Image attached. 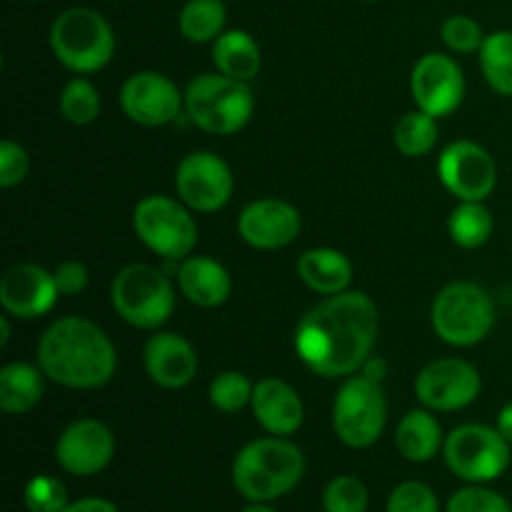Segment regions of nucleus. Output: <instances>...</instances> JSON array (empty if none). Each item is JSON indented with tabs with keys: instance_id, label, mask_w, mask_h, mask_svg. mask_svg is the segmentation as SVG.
<instances>
[{
	"instance_id": "obj_1",
	"label": "nucleus",
	"mask_w": 512,
	"mask_h": 512,
	"mask_svg": "<svg viewBox=\"0 0 512 512\" xmlns=\"http://www.w3.org/2000/svg\"><path fill=\"white\" fill-rule=\"evenodd\" d=\"M378 308L365 293H338L315 305L295 330V350L323 378L353 375L368 363L378 338Z\"/></svg>"
},
{
	"instance_id": "obj_2",
	"label": "nucleus",
	"mask_w": 512,
	"mask_h": 512,
	"mask_svg": "<svg viewBox=\"0 0 512 512\" xmlns=\"http://www.w3.org/2000/svg\"><path fill=\"white\" fill-rule=\"evenodd\" d=\"M43 373L75 390L100 388L115 375V348L108 335L88 318L68 315L50 325L38 345Z\"/></svg>"
},
{
	"instance_id": "obj_3",
	"label": "nucleus",
	"mask_w": 512,
	"mask_h": 512,
	"mask_svg": "<svg viewBox=\"0 0 512 512\" xmlns=\"http://www.w3.org/2000/svg\"><path fill=\"white\" fill-rule=\"evenodd\" d=\"M305 475V458L290 440L260 438L245 445L233 463V485L250 503L288 495Z\"/></svg>"
},
{
	"instance_id": "obj_4",
	"label": "nucleus",
	"mask_w": 512,
	"mask_h": 512,
	"mask_svg": "<svg viewBox=\"0 0 512 512\" xmlns=\"http://www.w3.org/2000/svg\"><path fill=\"white\" fill-rule=\"evenodd\" d=\"M255 98L245 80L223 73L198 75L185 90L188 118L210 135H233L248 125Z\"/></svg>"
},
{
	"instance_id": "obj_5",
	"label": "nucleus",
	"mask_w": 512,
	"mask_h": 512,
	"mask_svg": "<svg viewBox=\"0 0 512 512\" xmlns=\"http://www.w3.org/2000/svg\"><path fill=\"white\" fill-rule=\"evenodd\" d=\"M50 48L65 68L75 73H95L113 58L115 35L98 10L75 5L53 20Z\"/></svg>"
},
{
	"instance_id": "obj_6",
	"label": "nucleus",
	"mask_w": 512,
	"mask_h": 512,
	"mask_svg": "<svg viewBox=\"0 0 512 512\" xmlns=\"http://www.w3.org/2000/svg\"><path fill=\"white\" fill-rule=\"evenodd\" d=\"M110 300L125 323L155 330L170 320L175 310V290L163 270L135 263L120 270L110 285Z\"/></svg>"
},
{
	"instance_id": "obj_7",
	"label": "nucleus",
	"mask_w": 512,
	"mask_h": 512,
	"mask_svg": "<svg viewBox=\"0 0 512 512\" xmlns=\"http://www.w3.org/2000/svg\"><path fill=\"white\" fill-rule=\"evenodd\" d=\"M430 320L440 340L468 348L490 335L495 325V303L480 285L453 283L438 293Z\"/></svg>"
},
{
	"instance_id": "obj_8",
	"label": "nucleus",
	"mask_w": 512,
	"mask_h": 512,
	"mask_svg": "<svg viewBox=\"0 0 512 512\" xmlns=\"http://www.w3.org/2000/svg\"><path fill=\"white\" fill-rule=\"evenodd\" d=\"M388 420V405L380 390L365 375L345 380L333 403V428L348 448L363 450L378 443Z\"/></svg>"
},
{
	"instance_id": "obj_9",
	"label": "nucleus",
	"mask_w": 512,
	"mask_h": 512,
	"mask_svg": "<svg viewBox=\"0 0 512 512\" xmlns=\"http://www.w3.org/2000/svg\"><path fill=\"white\" fill-rule=\"evenodd\" d=\"M135 235L153 253L168 260L188 258L198 243V225L193 215L173 198L148 195L133 210Z\"/></svg>"
},
{
	"instance_id": "obj_10",
	"label": "nucleus",
	"mask_w": 512,
	"mask_h": 512,
	"mask_svg": "<svg viewBox=\"0 0 512 512\" xmlns=\"http://www.w3.org/2000/svg\"><path fill=\"white\" fill-rule=\"evenodd\" d=\"M445 463L465 483H490L510 465V443L500 430L485 425H460L443 443Z\"/></svg>"
},
{
	"instance_id": "obj_11",
	"label": "nucleus",
	"mask_w": 512,
	"mask_h": 512,
	"mask_svg": "<svg viewBox=\"0 0 512 512\" xmlns=\"http://www.w3.org/2000/svg\"><path fill=\"white\" fill-rule=\"evenodd\" d=\"M180 200L198 213H215L233 195V173L228 163L208 150H195L180 160L175 170Z\"/></svg>"
},
{
	"instance_id": "obj_12",
	"label": "nucleus",
	"mask_w": 512,
	"mask_h": 512,
	"mask_svg": "<svg viewBox=\"0 0 512 512\" xmlns=\"http://www.w3.org/2000/svg\"><path fill=\"white\" fill-rule=\"evenodd\" d=\"M438 175L455 198L478 200V203H483L498 183L493 155L483 145L470 140H458L440 153Z\"/></svg>"
},
{
	"instance_id": "obj_13",
	"label": "nucleus",
	"mask_w": 512,
	"mask_h": 512,
	"mask_svg": "<svg viewBox=\"0 0 512 512\" xmlns=\"http://www.w3.org/2000/svg\"><path fill=\"white\" fill-rule=\"evenodd\" d=\"M415 395L430 410H463L480 395V373L460 358L435 360L415 378Z\"/></svg>"
},
{
	"instance_id": "obj_14",
	"label": "nucleus",
	"mask_w": 512,
	"mask_h": 512,
	"mask_svg": "<svg viewBox=\"0 0 512 512\" xmlns=\"http://www.w3.org/2000/svg\"><path fill=\"white\" fill-rule=\"evenodd\" d=\"M180 105H185V95L175 88V83L165 75L143 70L125 80L120 90V108L133 123L145 128H160L173 123L180 115Z\"/></svg>"
},
{
	"instance_id": "obj_15",
	"label": "nucleus",
	"mask_w": 512,
	"mask_h": 512,
	"mask_svg": "<svg viewBox=\"0 0 512 512\" xmlns=\"http://www.w3.org/2000/svg\"><path fill=\"white\" fill-rule=\"evenodd\" d=\"M410 90L420 110L433 118L450 115L465 95V78L460 65L450 55L428 53L415 63Z\"/></svg>"
},
{
	"instance_id": "obj_16",
	"label": "nucleus",
	"mask_w": 512,
	"mask_h": 512,
	"mask_svg": "<svg viewBox=\"0 0 512 512\" xmlns=\"http://www.w3.org/2000/svg\"><path fill=\"white\" fill-rule=\"evenodd\" d=\"M115 455V438L100 420L85 418L68 425L55 445V458L60 468L78 478L98 475L110 465Z\"/></svg>"
},
{
	"instance_id": "obj_17",
	"label": "nucleus",
	"mask_w": 512,
	"mask_h": 512,
	"mask_svg": "<svg viewBox=\"0 0 512 512\" xmlns=\"http://www.w3.org/2000/svg\"><path fill=\"white\" fill-rule=\"evenodd\" d=\"M60 290L55 275L33 263H20L5 270L0 278V303L15 318H40L58 300Z\"/></svg>"
},
{
	"instance_id": "obj_18",
	"label": "nucleus",
	"mask_w": 512,
	"mask_h": 512,
	"mask_svg": "<svg viewBox=\"0 0 512 512\" xmlns=\"http://www.w3.org/2000/svg\"><path fill=\"white\" fill-rule=\"evenodd\" d=\"M238 233L258 250H278L300 233V213L285 200L263 198L250 203L238 218Z\"/></svg>"
},
{
	"instance_id": "obj_19",
	"label": "nucleus",
	"mask_w": 512,
	"mask_h": 512,
	"mask_svg": "<svg viewBox=\"0 0 512 512\" xmlns=\"http://www.w3.org/2000/svg\"><path fill=\"white\" fill-rule=\"evenodd\" d=\"M143 363L150 380L160 388H185L198 373V355L193 345L178 333H158L145 343Z\"/></svg>"
},
{
	"instance_id": "obj_20",
	"label": "nucleus",
	"mask_w": 512,
	"mask_h": 512,
	"mask_svg": "<svg viewBox=\"0 0 512 512\" xmlns=\"http://www.w3.org/2000/svg\"><path fill=\"white\" fill-rule=\"evenodd\" d=\"M253 415L270 435H293L303 425L305 408L300 395L285 380L265 378L253 388Z\"/></svg>"
},
{
	"instance_id": "obj_21",
	"label": "nucleus",
	"mask_w": 512,
	"mask_h": 512,
	"mask_svg": "<svg viewBox=\"0 0 512 512\" xmlns=\"http://www.w3.org/2000/svg\"><path fill=\"white\" fill-rule=\"evenodd\" d=\"M178 283L185 298L200 308L223 305L228 300L230 288H233L228 270L218 260L203 258V255L183 260L178 270Z\"/></svg>"
},
{
	"instance_id": "obj_22",
	"label": "nucleus",
	"mask_w": 512,
	"mask_h": 512,
	"mask_svg": "<svg viewBox=\"0 0 512 512\" xmlns=\"http://www.w3.org/2000/svg\"><path fill=\"white\" fill-rule=\"evenodd\" d=\"M298 275L315 293L338 295L348 290L350 280H353V265L340 250L313 248L300 255Z\"/></svg>"
},
{
	"instance_id": "obj_23",
	"label": "nucleus",
	"mask_w": 512,
	"mask_h": 512,
	"mask_svg": "<svg viewBox=\"0 0 512 512\" xmlns=\"http://www.w3.org/2000/svg\"><path fill=\"white\" fill-rule=\"evenodd\" d=\"M213 63L223 75L248 83L258 75L263 63L260 45L245 30H225L218 40H213Z\"/></svg>"
},
{
	"instance_id": "obj_24",
	"label": "nucleus",
	"mask_w": 512,
	"mask_h": 512,
	"mask_svg": "<svg viewBox=\"0 0 512 512\" xmlns=\"http://www.w3.org/2000/svg\"><path fill=\"white\" fill-rule=\"evenodd\" d=\"M395 445H398L400 455L410 463H428L438 455L440 445H443V430H440V423L430 413L410 410L400 420Z\"/></svg>"
},
{
	"instance_id": "obj_25",
	"label": "nucleus",
	"mask_w": 512,
	"mask_h": 512,
	"mask_svg": "<svg viewBox=\"0 0 512 512\" xmlns=\"http://www.w3.org/2000/svg\"><path fill=\"white\" fill-rule=\"evenodd\" d=\"M43 398V378L28 363H10L0 370V408L10 415L33 410Z\"/></svg>"
},
{
	"instance_id": "obj_26",
	"label": "nucleus",
	"mask_w": 512,
	"mask_h": 512,
	"mask_svg": "<svg viewBox=\"0 0 512 512\" xmlns=\"http://www.w3.org/2000/svg\"><path fill=\"white\" fill-rule=\"evenodd\" d=\"M225 20L228 10L223 0H188L180 10L178 25L190 43H210L225 33Z\"/></svg>"
},
{
	"instance_id": "obj_27",
	"label": "nucleus",
	"mask_w": 512,
	"mask_h": 512,
	"mask_svg": "<svg viewBox=\"0 0 512 512\" xmlns=\"http://www.w3.org/2000/svg\"><path fill=\"white\" fill-rule=\"evenodd\" d=\"M448 230L453 243L460 248H480L493 235V215L478 200H460V205L450 215Z\"/></svg>"
},
{
	"instance_id": "obj_28",
	"label": "nucleus",
	"mask_w": 512,
	"mask_h": 512,
	"mask_svg": "<svg viewBox=\"0 0 512 512\" xmlns=\"http://www.w3.org/2000/svg\"><path fill=\"white\" fill-rule=\"evenodd\" d=\"M480 68L495 93L512 95V30L485 35L480 48Z\"/></svg>"
},
{
	"instance_id": "obj_29",
	"label": "nucleus",
	"mask_w": 512,
	"mask_h": 512,
	"mask_svg": "<svg viewBox=\"0 0 512 512\" xmlns=\"http://www.w3.org/2000/svg\"><path fill=\"white\" fill-rule=\"evenodd\" d=\"M393 140L400 153L408 155V158H420V155L430 153L438 143V123H435L433 115L418 108L400 118V123L395 125Z\"/></svg>"
},
{
	"instance_id": "obj_30",
	"label": "nucleus",
	"mask_w": 512,
	"mask_h": 512,
	"mask_svg": "<svg viewBox=\"0 0 512 512\" xmlns=\"http://www.w3.org/2000/svg\"><path fill=\"white\" fill-rule=\"evenodd\" d=\"M60 113L68 123L88 125L100 115V95L90 80L75 78L60 93Z\"/></svg>"
},
{
	"instance_id": "obj_31",
	"label": "nucleus",
	"mask_w": 512,
	"mask_h": 512,
	"mask_svg": "<svg viewBox=\"0 0 512 512\" xmlns=\"http://www.w3.org/2000/svg\"><path fill=\"white\" fill-rule=\"evenodd\" d=\"M368 488L353 475H338L323 493L325 512H368Z\"/></svg>"
},
{
	"instance_id": "obj_32",
	"label": "nucleus",
	"mask_w": 512,
	"mask_h": 512,
	"mask_svg": "<svg viewBox=\"0 0 512 512\" xmlns=\"http://www.w3.org/2000/svg\"><path fill=\"white\" fill-rule=\"evenodd\" d=\"M253 388L243 373L228 370L210 383V403L223 413H238L253 400Z\"/></svg>"
},
{
	"instance_id": "obj_33",
	"label": "nucleus",
	"mask_w": 512,
	"mask_h": 512,
	"mask_svg": "<svg viewBox=\"0 0 512 512\" xmlns=\"http://www.w3.org/2000/svg\"><path fill=\"white\" fill-rule=\"evenodd\" d=\"M25 508L30 512H65L68 508V490L53 475H35L25 485Z\"/></svg>"
},
{
	"instance_id": "obj_34",
	"label": "nucleus",
	"mask_w": 512,
	"mask_h": 512,
	"mask_svg": "<svg viewBox=\"0 0 512 512\" xmlns=\"http://www.w3.org/2000/svg\"><path fill=\"white\" fill-rule=\"evenodd\" d=\"M440 35H443V43L455 53H475V50L483 48L485 40L483 28L470 15H450L440 25Z\"/></svg>"
},
{
	"instance_id": "obj_35",
	"label": "nucleus",
	"mask_w": 512,
	"mask_h": 512,
	"mask_svg": "<svg viewBox=\"0 0 512 512\" xmlns=\"http://www.w3.org/2000/svg\"><path fill=\"white\" fill-rule=\"evenodd\" d=\"M448 512H512V505L495 490L468 485L453 493L448 500Z\"/></svg>"
},
{
	"instance_id": "obj_36",
	"label": "nucleus",
	"mask_w": 512,
	"mask_h": 512,
	"mask_svg": "<svg viewBox=\"0 0 512 512\" xmlns=\"http://www.w3.org/2000/svg\"><path fill=\"white\" fill-rule=\"evenodd\" d=\"M388 512H440L438 495L425 483L408 480L390 493Z\"/></svg>"
},
{
	"instance_id": "obj_37",
	"label": "nucleus",
	"mask_w": 512,
	"mask_h": 512,
	"mask_svg": "<svg viewBox=\"0 0 512 512\" xmlns=\"http://www.w3.org/2000/svg\"><path fill=\"white\" fill-rule=\"evenodd\" d=\"M28 153L23 145L15 140H3L0 143V188H13V185L23 183L28 175Z\"/></svg>"
},
{
	"instance_id": "obj_38",
	"label": "nucleus",
	"mask_w": 512,
	"mask_h": 512,
	"mask_svg": "<svg viewBox=\"0 0 512 512\" xmlns=\"http://www.w3.org/2000/svg\"><path fill=\"white\" fill-rule=\"evenodd\" d=\"M55 283H58L60 295H78L88 288L90 275L88 268L78 260H68V263H60L58 270H55Z\"/></svg>"
},
{
	"instance_id": "obj_39",
	"label": "nucleus",
	"mask_w": 512,
	"mask_h": 512,
	"mask_svg": "<svg viewBox=\"0 0 512 512\" xmlns=\"http://www.w3.org/2000/svg\"><path fill=\"white\" fill-rule=\"evenodd\" d=\"M65 512H120L110 500L105 498H80L70 503Z\"/></svg>"
},
{
	"instance_id": "obj_40",
	"label": "nucleus",
	"mask_w": 512,
	"mask_h": 512,
	"mask_svg": "<svg viewBox=\"0 0 512 512\" xmlns=\"http://www.w3.org/2000/svg\"><path fill=\"white\" fill-rule=\"evenodd\" d=\"M498 430L505 440L512 445V403L505 405L498 415Z\"/></svg>"
},
{
	"instance_id": "obj_41",
	"label": "nucleus",
	"mask_w": 512,
	"mask_h": 512,
	"mask_svg": "<svg viewBox=\"0 0 512 512\" xmlns=\"http://www.w3.org/2000/svg\"><path fill=\"white\" fill-rule=\"evenodd\" d=\"M363 375H365V378L373 380V383H380V380L385 378V363H383V360H378V358H375V360L368 358V363L363 365Z\"/></svg>"
},
{
	"instance_id": "obj_42",
	"label": "nucleus",
	"mask_w": 512,
	"mask_h": 512,
	"mask_svg": "<svg viewBox=\"0 0 512 512\" xmlns=\"http://www.w3.org/2000/svg\"><path fill=\"white\" fill-rule=\"evenodd\" d=\"M0 330H3V335H0V345H8V340H10V323H8V318H0Z\"/></svg>"
},
{
	"instance_id": "obj_43",
	"label": "nucleus",
	"mask_w": 512,
	"mask_h": 512,
	"mask_svg": "<svg viewBox=\"0 0 512 512\" xmlns=\"http://www.w3.org/2000/svg\"><path fill=\"white\" fill-rule=\"evenodd\" d=\"M243 512H278V510H273L270 505H265V503H250Z\"/></svg>"
},
{
	"instance_id": "obj_44",
	"label": "nucleus",
	"mask_w": 512,
	"mask_h": 512,
	"mask_svg": "<svg viewBox=\"0 0 512 512\" xmlns=\"http://www.w3.org/2000/svg\"><path fill=\"white\" fill-rule=\"evenodd\" d=\"M368 3H373V0H368Z\"/></svg>"
}]
</instances>
